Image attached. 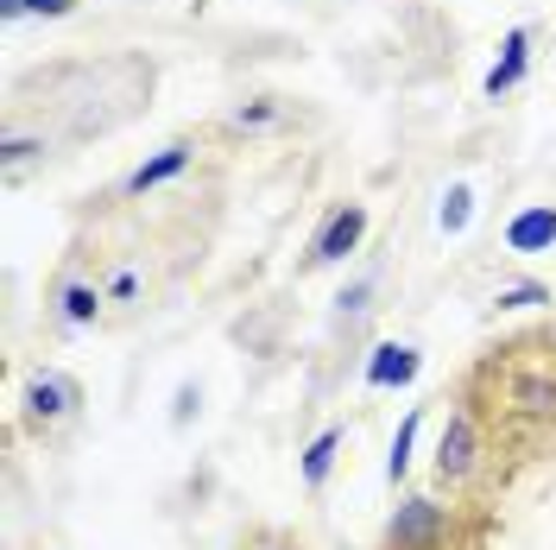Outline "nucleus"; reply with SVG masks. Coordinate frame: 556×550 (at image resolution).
Listing matches in <instances>:
<instances>
[{"label": "nucleus", "mask_w": 556, "mask_h": 550, "mask_svg": "<svg viewBox=\"0 0 556 550\" xmlns=\"http://www.w3.org/2000/svg\"><path fill=\"white\" fill-rule=\"evenodd\" d=\"M500 304H506V310H525V304H544V291H538V285H519V291H500Z\"/></svg>", "instance_id": "12"}, {"label": "nucleus", "mask_w": 556, "mask_h": 550, "mask_svg": "<svg viewBox=\"0 0 556 550\" xmlns=\"http://www.w3.org/2000/svg\"><path fill=\"white\" fill-rule=\"evenodd\" d=\"M33 405L45 417H58V412H64V386H33Z\"/></svg>", "instance_id": "11"}, {"label": "nucleus", "mask_w": 556, "mask_h": 550, "mask_svg": "<svg viewBox=\"0 0 556 550\" xmlns=\"http://www.w3.org/2000/svg\"><path fill=\"white\" fill-rule=\"evenodd\" d=\"M184 159H190L184 146H172V152H159L152 165H139V172H134V190H146V184H165L172 172H184Z\"/></svg>", "instance_id": "6"}, {"label": "nucleus", "mask_w": 556, "mask_h": 550, "mask_svg": "<svg viewBox=\"0 0 556 550\" xmlns=\"http://www.w3.org/2000/svg\"><path fill=\"white\" fill-rule=\"evenodd\" d=\"M361 228H367V215H361V209H342V215L323 228V241H316V260H342L348 247L361 241Z\"/></svg>", "instance_id": "3"}, {"label": "nucleus", "mask_w": 556, "mask_h": 550, "mask_svg": "<svg viewBox=\"0 0 556 550\" xmlns=\"http://www.w3.org/2000/svg\"><path fill=\"white\" fill-rule=\"evenodd\" d=\"M462 222H468V190H462V184H455L450 197H443V228H450V235H455V228H462Z\"/></svg>", "instance_id": "9"}, {"label": "nucleus", "mask_w": 556, "mask_h": 550, "mask_svg": "<svg viewBox=\"0 0 556 550\" xmlns=\"http://www.w3.org/2000/svg\"><path fill=\"white\" fill-rule=\"evenodd\" d=\"M26 7H38V13H64L70 0H26Z\"/></svg>", "instance_id": "14"}, {"label": "nucleus", "mask_w": 556, "mask_h": 550, "mask_svg": "<svg viewBox=\"0 0 556 550\" xmlns=\"http://www.w3.org/2000/svg\"><path fill=\"white\" fill-rule=\"evenodd\" d=\"M519 70H525V33H513V38H506V58H500V70L486 76V96L513 89V83H519Z\"/></svg>", "instance_id": "5"}, {"label": "nucleus", "mask_w": 556, "mask_h": 550, "mask_svg": "<svg viewBox=\"0 0 556 550\" xmlns=\"http://www.w3.org/2000/svg\"><path fill=\"white\" fill-rule=\"evenodd\" d=\"M424 532H430V507L417 500L412 513H405L399 525H392V545H412V538H424Z\"/></svg>", "instance_id": "8"}, {"label": "nucleus", "mask_w": 556, "mask_h": 550, "mask_svg": "<svg viewBox=\"0 0 556 550\" xmlns=\"http://www.w3.org/2000/svg\"><path fill=\"white\" fill-rule=\"evenodd\" d=\"M412 374H417V354H412V348H380V354H374V367H367V379H374V386H405Z\"/></svg>", "instance_id": "4"}, {"label": "nucleus", "mask_w": 556, "mask_h": 550, "mask_svg": "<svg viewBox=\"0 0 556 550\" xmlns=\"http://www.w3.org/2000/svg\"><path fill=\"white\" fill-rule=\"evenodd\" d=\"M506 241L519 247V253H538V247L556 241V209H525L519 222H513V235Z\"/></svg>", "instance_id": "2"}, {"label": "nucleus", "mask_w": 556, "mask_h": 550, "mask_svg": "<svg viewBox=\"0 0 556 550\" xmlns=\"http://www.w3.org/2000/svg\"><path fill=\"white\" fill-rule=\"evenodd\" d=\"M70 316H76V323H89V316H96V291H83V285H76V291H70Z\"/></svg>", "instance_id": "13"}, {"label": "nucleus", "mask_w": 556, "mask_h": 550, "mask_svg": "<svg viewBox=\"0 0 556 550\" xmlns=\"http://www.w3.org/2000/svg\"><path fill=\"white\" fill-rule=\"evenodd\" d=\"M468 462H475V430H468V417H455L450 430H443L437 468H443V482H455V475H468Z\"/></svg>", "instance_id": "1"}, {"label": "nucleus", "mask_w": 556, "mask_h": 550, "mask_svg": "<svg viewBox=\"0 0 556 550\" xmlns=\"http://www.w3.org/2000/svg\"><path fill=\"white\" fill-rule=\"evenodd\" d=\"M412 417H405V424H399V443H392V475H405V462H412Z\"/></svg>", "instance_id": "10"}, {"label": "nucleus", "mask_w": 556, "mask_h": 550, "mask_svg": "<svg viewBox=\"0 0 556 550\" xmlns=\"http://www.w3.org/2000/svg\"><path fill=\"white\" fill-rule=\"evenodd\" d=\"M329 462H336V430L311 443V455H304V482H323V475H329Z\"/></svg>", "instance_id": "7"}]
</instances>
